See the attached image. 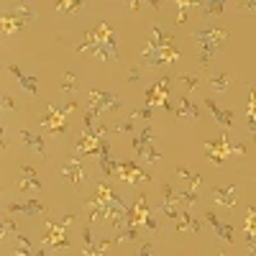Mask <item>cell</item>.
<instances>
[{
  "label": "cell",
  "mask_w": 256,
  "mask_h": 256,
  "mask_svg": "<svg viewBox=\"0 0 256 256\" xmlns=\"http://www.w3.org/2000/svg\"><path fill=\"white\" fill-rule=\"evenodd\" d=\"M128 80H131V82H136V80H138V70H136V67L128 70Z\"/></svg>",
  "instance_id": "f1b7e54d"
},
{
  "label": "cell",
  "mask_w": 256,
  "mask_h": 256,
  "mask_svg": "<svg viewBox=\"0 0 256 256\" xmlns=\"http://www.w3.org/2000/svg\"><path fill=\"white\" fill-rule=\"evenodd\" d=\"M88 102H90V113L92 116H102V110H120L123 108V102L108 90H90Z\"/></svg>",
  "instance_id": "277c9868"
},
{
  "label": "cell",
  "mask_w": 256,
  "mask_h": 256,
  "mask_svg": "<svg viewBox=\"0 0 256 256\" xmlns=\"http://www.w3.org/2000/svg\"><path fill=\"white\" fill-rule=\"evenodd\" d=\"M198 8L208 16H220L226 10V3L223 0H202V3H198Z\"/></svg>",
  "instance_id": "ffe728a7"
},
{
  "label": "cell",
  "mask_w": 256,
  "mask_h": 256,
  "mask_svg": "<svg viewBox=\"0 0 256 256\" xmlns=\"http://www.w3.org/2000/svg\"><path fill=\"white\" fill-rule=\"evenodd\" d=\"M190 36H192V41H195V46H198L200 67H208V64L212 62V56H216V54L223 49V44L230 38V31H228V28H216V26H210V28L192 31Z\"/></svg>",
  "instance_id": "7a4b0ae2"
},
{
  "label": "cell",
  "mask_w": 256,
  "mask_h": 256,
  "mask_svg": "<svg viewBox=\"0 0 256 256\" xmlns=\"http://www.w3.org/2000/svg\"><path fill=\"white\" fill-rule=\"evenodd\" d=\"M118 174H123L128 182H136V180H141V182H148V174L146 172H141V169L134 164V162H126V164H118V169H116Z\"/></svg>",
  "instance_id": "9a60e30c"
},
{
  "label": "cell",
  "mask_w": 256,
  "mask_h": 256,
  "mask_svg": "<svg viewBox=\"0 0 256 256\" xmlns=\"http://www.w3.org/2000/svg\"><path fill=\"white\" fill-rule=\"evenodd\" d=\"M74 100L72 102H67V105H64V108L62 110H56L54 108V105H52V108L46 110V116H44V126L46 128H52V131H59V134H64V131H67V120H64V113H70L72 108H74Z\"/></svg>",
  "instance_id": "ba28073f"
},
{
  "label": "cell",
  "mask_w": 256,
  "mask_h": 256,
  "mask_svg": "<svg viewBox=\"0 0 256 256\" xmlns=\"http://www.w3.org/2000/svg\"><path fill=\"white\" fill-rule=\"evenodd\" d=\"M82 52H92L95 56L102 59H118V44H116V34L108 24H98L92 31H88L84 44L80 46Z\"/></svg>",
  "instance_id": "3957f363"
},
{
  "label": "cell",
  "mask_w": 256,
  "mask_h": 256,
  "mask_svg": "<svg viewBox=\"0 0 256 256\" xmlns=\"http://www.w3.org/2000/svg\"><path fill=\"white\" fill-rule=\"evenodd\" d=\"M205 154L212 164H220L228 154H244V146H228V141L220 138L216 144H205Z\"/></svg>",
  "instance_id": "8992f818"
},
{
  "label": "cell",
  "mask_w": 256,
  "mask_h": 256,
  "mask_svg": "<svg viewBox=\"0 0 256 256\" xmlns=\"http://www.w3.org/2000/svg\"><path fill=\"white\" fill-rule=\"evenodd\" d=\"M80 8H84V3H72V0H62V3H56V10H80Z\"/></svg>",
  "instance_id": "d4e9b609"
},
{
  "label": "cell",
  "mask_w": 256,
  "mask_h": 256,
  "mask_svg": "<svg viewBox=\"0 0 256 256\" xmlns=\"http://www.w3.org/2000/svg\"><path fill=\"white\" fill-rule=\"evenodd\" d=\"M205 108H208L212 116H216V120H218V123H223L226 128H230V126H233V113H230V110H220L218 105H216V100H210V98H208V100H205Z\"/></svg>",
  "instance_id": "ac0fdd59"
},
{
  "label": "cell",
  "mask_w": 256,
  "mask_h": 256,
  "mask_svg": "<svg viewBox=\"0 0 256 256\" xmlns=\"http://www.w3.org/2000/svg\"><path fill=\"white\" fill-rule=\"evenodd\" d=\"M236 6H238V10H256V0H241Z\"/></svg>",
  "instance_id": "4316f807"
},
{
  "label": "cell",
  "mask_w": 256,
  "mask_h": 256,
  "mask_svg": "<svg viewBox=\"0 0 256 256\" xmlns=\"http://www.w3.org/2000/svg\"><path fill=\"white\" fill-rule=\"evenodd\" d=\"M174 113H177V118H182V120H198V118H200V105H195L187 95H182Z\"/></svg>",
  "instance_id": "30bf717a"
},
{
  "label": "cell",
  "mask_w": 256,
  "mask_h": 256,
  "mask_svg": "<svg viewBox=\"0 0 256 256\" xmlns=\"http://www.w3.org/2000/svg\"><path fill=\"white\" fill-rule=\"evenodd\" d=\"M41 190V182L36 180V174H34V169L31 166H24V182L18 184V190Z\"/></svg>",
  "instance_id": "44dd1931"
},
{
  "label": "cell",
  "mask_w": 256,
  "mask_h": 256,
  "mask_svg": "<svg viewBox=\"0 0 256 256\" xmlns=\"http://www.w3.org/2000/svg\"><path fill=\"white\" fill-rule=\"evenodd\" d=\"M212 198H216L218 205L223 208H236V187H216L212 190Z\"/></svg>",
  "instance_id": "4fadbf2b"
},
{
  "label": "cell",
  "mask_w": 256,
  "mask_h": 256,
  "mask_svg": "<svg viewBox=\"0 0 256 256\" xmlns=\"http://www.w3.org/2000/svg\"><path fill=\"white\" fill-rule=\"evenodd\" d=\"M20 141L28 146V152H34L38 156H46V144H44L41 136H34L31 131H20Z\"/></svg>",
  "instance_id": "5bb4252c"
},
{
  "label": "cell",
  "mask_w": 256,
  "mask_h": 256,
  "mask_svg": "<svg viewBox=\"0 0 256 256\" xmlns=\"http://www.w3.org/2000/svg\"><path fill=\"white\" fill-rule=\"evenodd\" d=\"M3 105H6V108H8V110H18V105L13 102V98H10L8 92H3Z\"/></svg>",
  "instance_id": "83f0119b"
},
{
  "label": "cell",
  "mask_w": 256,
  "mask_h": 256,
  "mask_svg": "<svg viewBox=\"0 0 256 256\" xmlns=\"http://www.w3.org/2000/svg\"><path fill=\"white\" fill-rule=\"evenodd\" d=\"M62 177L67 180L70 184H80L84 180V172H82V164L77 159H70V162H64L62 164Z\"/></svg>",
  "instance_id": "8fae6325"
},
{
  "label": "cell",
  "mask_w": 256,
  "mask_h": 256,
  "mask_svg": "<svg viewBox=\"0 0 256 256\" xmlns=\"http://www.w3.org/2000/svg\"><path fill=\"white\" fill-rule=\"evenodd\" d=\"M169 77H162L156 84H154V88L152 90H148L146 92V105H148V108H152V105H156V102H162L164 105V108H172V105H169Z\"/></svg>",
  "instance_id": "9c48e42d"
},
{
  "label": "cell",
  "mask_w": 256,
  "mask_h": 256,
  "mask_svg": "<svg viewBox=\"0 0 256 256\" xmlns=\"http://www.w3.org/2000/svg\"><path fill=\"white\" fill-rule=\"evenodd\" d=\"M152 136H154V131L152 128H141L138 131V136L134 138V148L138 152V156H144L146 162H152V164H156V162H162V154L159 152H154V146H152Z\"/></svg>",
  "instance_id": "5b68a950"
},
{
  "label": "cell",
  "mask_w": 256,
  "mask_h": 256,
  "mask_svg": "<svg viewBox=\"0 0 256 256\" xmlns=\"http://www.w3.org/2000/svg\"><path fill=\"white\" fill-rule=\"evenodd\" d=\"M8 70H10V72L16 74V80L20 82V88H24L26 92H31V95H36V92H38V80H36L34 74H26L24 70L18 67V64H10Z\"/></svg>",
  "instance_id": "7c38bea8"
},
{
  "label": "cell",
  "mask_w": 256,
  "mask_h": 256,
  "mask_svg": "<svg viewBox=\"0 0 256 256\" xmlns=\"http://www.w3.org/2000/svg\"><path fill=\"white\" fill-rule=\"evenodd\" d=\"M208 84H210L212 92H228L230 84H233V77H230L228 72H223V74H210Z\"/></svg>",
  "instance_id": "e0dca14e"
},
{
  "label": "cell",
  "mask_w": 256,
  "mask_h": 256,
  "mask_svg": "<svg viewBox=\"0 0 256 256\" xmlns=\"http://www.w3.org/2000/svg\"><path fill=\"white\" fill-rule=\"evenodd\" d=\"M205 220L212 226V230L218 233L220 236V241H226V244H233V228L230 226H226V223H220L216 216H212V212H205Z\"/></svg>",
  "instance_id": "2e32d148"
},
{
  "label": "cell",
  "mask_w": 256,
  "mask_h": 256,
  "mask_svg": "<svg viewBox=\"0 0 256 256\" xmlns=\"http://www.w3.org/2000/svg\"><path fill=\"white\" fill-rule=\"evenodd\" d=\"M200 228H202V223L192 218L187 210H182V212H180V218H177V230H195V233H198Z\"/></svg>",
  "instance_id": "d6986e66"
},
{
  "label": "cell",
  "mask_w": 256,
  "mask_h": 256,
  "mask_svg": "<svg viewBox=\"0 0 256 256\" xmlns=\"http://www.w3.org/2000/svg\"><path fill=\"white\" fill-rule=\"evenodd\" d=\"M180 56H182V54H180L177 46H174L172 34H166V31L159 28V26H152V36H148L146 46H144V52H141V64H144V67H152V70H156V67H169V64H174Z\"/></svg>",
  "instance_id": "6da1fadb"
},
{
  "label": "cell",
  "mask_w": 256,
  "mask_h": 256,
  "mask_svg": "<svg viewBox=\"0 0 256 256\" xmlns=\"http://www.w3.org/2000/svg\"><path fill=\"white\" fill-rule=\"evenodd\" d=\"M62 90L64 92H74L77 90V77L72 72H64V82H62Z\"/></svg>",
  "instance_id": "603a6c76"
},
{
  "label": "cell",
  "mask_w": 256,
  "mask_h": 256,
  "mask_svg": "<svg viewBox=\"0 0 256 256\" xmlns=\"http://www.w3.org/2000/svg\"><path fill=\"white\" fill-rule=\"evenodd\" d=\"M34 16H36V10H34L31 6L18 3V6H16V28H20V24H24V20H28V18H34ZM3 34H6V38L13 36V16H10V13L3 16Z\"/></svg>",
  "instance_id": "52a82bcc"
},
{
  "label": "cell",
  "mask_w": 256,
  "mask_h": 256,
  "mask_svg": "<svg viewBox=\"0 0 256 256\" xmlns=\"http://www.w3.org/2000/svg\"><path fill=\"white\" fill-rule=\"evenodd\" d=\"M10 210H20V212H41L44 210V205L31 200V202H18V205H10Z\"/></svg>",
  "instance_id": "7402d4cb"
},
{
  "label": "cell",
  "mask_w": 256,
  "mask_h": 256,
  "mask_svg": "<svg viewBox=\"0 0 256 256\" xmlns=\"http://www.w3.org/2000/svg\"><path fill=\"white\" fill-rule=\"evenodd\" d=\"M116 131H118V134H128V131H134V118H131V120H126V123H116Z\"/></svg>",
  "instance_id": "484cf974"
},
{
  "label": "cell",
  "mask_w": 256,
  "mask_h": 256,
  "mask_svg": "<svg viewBox=\"0 0 256 256\" xmlns=\"http://www.w3.org/2000/svg\"><path fill=\"white\" fill-rule=\"evenodd\" d=\"M180 82L184 84L187 90H195V88H200V77H198V74H182V77H180Z\"/></svg>",
  "instance_id": "cb8c5ba5"
}]
</instances>
